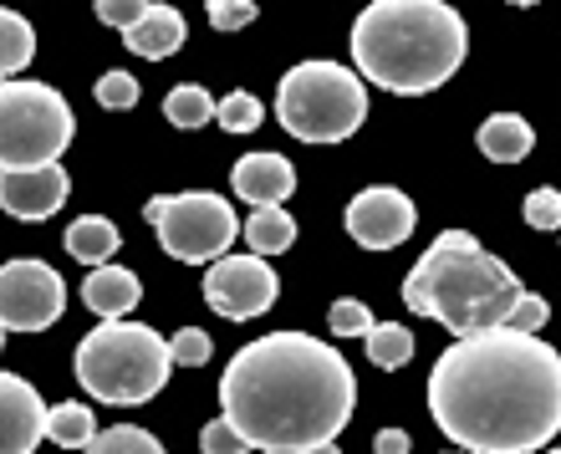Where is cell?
Listing matches in <instances>:
<instances>
[{"label": "cell", "mask_w": 561, "mask_h": 454, "mask_svg": "<svg viewBox=\"0 0 561 454\" xmlns=\"http://www.w3.org/2000/svg\"><path fill=\"white\" fill-rule=\"evenodd\" d=\"M428 413L470 454H536L561 434V352L536 332H465L428 373Z\"/></svg>", "instance_id": "6da1fadb"}, {"label": "cell", "mask_w": 561, "mask_h": 454, "mask_svg": "<svg viewBox=\"0 0 561 454\" xmlns=\"http://www.w3.org/2000/svg\"><path fill=\"white\" fill-rule=\"evenodd\" d=\"M220 409L251 450L296 454L347 429L357 409V378L332 342L311 332H271L230 357Z\"/></svg>", "instance_id": "7a4b0ae2"}, {"label": "cell", "mask_w": 561, "mask_h": 454, "mask_svg": "<svg viewBox=\"0 0 561 454\" xmlns=\"http://www.w3.org/2000/svg\"><path fill=\"white\" fill-rule=\"evenodd\" d=\"M470 57V26L444 0H373L353 21L357 77L373 88L424 98L444 88Z\"/></svg>", "instance_id": "3957f363"}, {"label": "cell", "mask_w": 561, "mask_h": 454, "mask_svg": "<svg viewBox=\"0 0 561 454\" xmlns=\"http://www.w3.org/2000/svg\"><path fill=\"white\" fill-rule=\"evenodd\" d=\"M520 292L526 286L516 271L501 256H490L470 230H444L403 281V307L465 338L501 327Z\"/></svg>", "instance_id": "277c9868"}, {"label": "cell", "mask_w": 561, "mask_h": 454, "mask_svg": "<svg viewBox=\"0 0 561 454\" xmlns=\"http://www.w3.org/2000/svg\"><path fill=\"white\" fill-rule=\"evenodd\" d=\"M77 383L88 388L98 404H118V409H134L148 404L169 383V338H159L153 327L144 322H113L92 327L88 338L77 342Z\"/></svg>", "instance_id": "5b68a950"}, {"label": "cell", "mask_w": 561, "mask_h": 454, "mask_svg": "<svg viewBox=\"0 0 561 454\" xmlns=\"http://www.w3.org/2000/svg\"><path fill=\"white\" fill-rule=\"evenodd\" d=\"M276 117L301 144H342L368 117V88L342 61H296L276 88Z\"/></svg>", "instance_id": "8992f818"}, {"label": "cell", "mask_w": 561, "mask_h": 454, "mask_svg": "<svg viewBox=\"0 0 561 454\" xmlns=\"http://www.w3.org/2000/svg\"><path fill=\"white\" fill-rule=\"evenodd\" d=\"M72 107L51 82H0V169L57 163L72 144Z\"/></svg>", "instance_id": "52a82bcc"}, {"label": "cell", "mask_w": 561, "mask_h": 454, "mask_svg": "<svg viewBox=\"0 0 561 454\" xmlns=\"http://www.w3.org/2000/svg\"><path fill=\"white\" fill-rule=\"evenodd\" d=\"M144 215L153 220V230H159V246L184 265L220 261V256H230V246H236V235H240L236 209L209 190L153 194L144 205Z\"/></svg>", "instance_id": "ba28073f"}, {"label": "cell", "mask_w": 561, "mask_h": 454, "mask_svg": "<svg viewBox=\"0 0 561 454\" xmlns=\"http://www.w3.org/2000/svg\"><path fill=\"white\" fill-rule=\"evenodd\" d=\"M67 311V286L46 261L0 265V327L5 332H46Z\"/></svg>", "instance_id": "9c48e42d"}, {"label": "cell", "mask_w": 561, "mask_h": 454, "mask_svg": "<svg viewBox=\"0 0 561 454\" xmlns=\"http://www.w3.org/2000/svg\"><path fill=\"white\" fill-rule=\"evenodd\" d=\"M280 276L266 265V256H220L205 271V302L230 322H251L261 311L276 307Z\"/></svg>", "instance_id": "30bf717a"}, {"label": "cell", "mask_w": 561, "mask_h": 454, "mask_svg": "<svg viewBox=\"0 0 561 454\" xmlns=\"http://www.w3.org/2000/svg\"><path fill=\"white\" fill-rule=\"evenodd\" d=\"M414 220H419L414 200L403 190H393V184H373V190L353 194V205H347V235H353L363 250L403 246V240L414 235Z\"/></svg>", "instance_id": "8fae6325"}, {"label": "cell", "mask_w": 561, "mask_h": 454, "mask_svg": "<svg viewBox=\"0 0 561 454\" xmlns=\"http://www.w3.org/2000/svg\"><path fill=\"white\" fill-rule=\"evenodd\" d=\"M72 194V179L57 163H36V169H0V209L15 220H51Z\"/></svg>", "instance_id": "7c38bea8"}, {"label": "cell", "mask_w": 561, "mask_h": 454, "mask_svg": "<svg viewBox=\"0 0 561 454\" xmlns=\"http://www.w3.org/2000/svg\"><path fill=\"white\" fill-rule=\"evenodd\" d=\"M46 404L26 378L0 373V454H31L42 444Z\"/></svg>", "instance_id": "4fadbf2b"}, {"label": "cell", "mask_w": 561, "mask_h": 454, "mask_svg": "<svg viewBox=\"0 0 561 454\" xmlns=\"http://www.w3.org/2000/svg\"><path fill=\"white\" fill-rule=\"evenodd\" d=\"M230 184H236V194L255 209L286 205L296 190V169L286 154H245V159L230 169Z\"/></svg>", "instance_id": "5bb4252c"}, {"label": "cell", "mask_w": 561, "mask_h": 454, "mask_svg": "<svg viewBox=\"0 0 561 454\" xmlns=\"http://www.w3.org/2000/svg\"><path fill=\"white\" fill-rule=\"evenodd\" d=\"M184 42H190L184 15H179L174 5H159V0H148V11L138 15L128 31H123V46H128V52H138V57H148V61L174 57Z\"/></svg>", "instance_id": "9a60e30c"}, {"label": "cell", "mask_w": 561, "mask_h": 454, "mask_svg": "<svg viewBox=\"0 0 561 454\" xmlns=\"http://www.w3.org/2000/svg\"><path fill=\"white\" fill-rule=\"evenodd\" d=\"M138 296H144V286H138V276L128 271V265H92L88 281H82V302H88V311H98L103 322H113V317H128V311L138 307Z\"/></svg>", "instance_id": "2e32d148"}, {"label": "cell", "mask_w": 561, "mask_h": 454, "mask_svg": "<svg viewBox=\"0 0 561 454\" xmlns=\"http://www.w3.org/2000/svg\"><path fill=\"white\" fill-rule=\"evenodd\" d=\"M536 144V128L520 113H490L480 123V154L495 163H520Z\"/></svg>", "instance_id": "e0dca14e"}, {"label": "cell", "mask_w": 561, "mask_h": 454, "mask_svg": "<svg viewBox=\"0 0 561 454\" xmlns=\"http://www.w3.org/2000/svg\"><path fill=\"white\" fill-rule=\"evenodd\" d=\"M118 250V225L103 220V215H82V220L67 225V256L82 265H103L113 261Z\"/></svg>", "instance_id": "ac0fdd59"}, {"label": "cell", "mask_w": 561, "mask_h": 454, "mask_svg": "<svg viewBox=\"0 0 561 454\" xmlns=\"http://www.w3.org/2000/svg\"><path fill=\"white\" fill-rule=\"evenodd\" d=\"M240 235H245V246L255 256H280V250L296 246V220L280 205H266V209H251V220L240 225Z\"/></svg>", "instance_id": "d6986e66"}, {"label": "cell", "mask_w": 561, "mask_h": 454, "mask_svg": "<svg viewBox=\"0 0 561 454\" xmlns=\"http://www.w3.org/2000/svg\"><path fill=\"white\" fill-rule=\"evenodd\" d=\"M92 434H98V419H92L88 404H57V409H46L42 440L61 444V450H88Z\"/></svg>", "instance_id": "ffe728a7"}, {"label": "cell", "mask_w": 561, "mask_h": 454, "mask_svg": "<svg viewBox=\"0 0 561 454\" xmlns=\"http://www.w3.org/2000/svg\"><path fill=\"white\" fill-rule=\"evenodd\" d=\"M31 57H36V31H31V21L0 5V82L15 72H26Z\"/></svg>", "instance_id": "44dd1931"}, {"label": "cell", "mask_w": 561, "mask_h": 454, "mask_svg": "<svg viewBox=\"0 0 561 454\" xmlns=\"http://www.w3.org/2000/svg\"><path fill=\"white\" fill-rule=\"evenodd\" d=\"M363 342H368V363L373 367H403L409 357H414V332L399 322H373L368 332H363Z\"/></svg>", "instance_id": "7402d4cb"}, {"label": "cell", "mask_w": 561, "mask_h": 454, "mask_svg": "<svg viewBox=\"0 0 561 454\" xmlns=\"http://www.w3.org/2000/svg\"><path fill=\"white\" fill-rule=\"evenodd\" d=\"M163 117H169L174 128H205L209 117H215V98H209L199 82H179V88L163 98Z\"/></svg>", "instance_id": "603a6c76"}, {"label": "cell", "mask_w": 561, "mask_h": 454, "mask_svg": "<svg viewBox=\"0 0 561 454\" xmlns=\"http://www.w3.org/2000/svg\"><path fill=\"white\" fill-rule=\"evenodd\" d=\"M88 454H163V444L138 424H118V429H103V434H92Z\"/></svg>", "instance_id": "cb8c5ba5"}, {"label": "cell", "mask_w": 561, "mask_h": 454, "mask_svg": "<svg viewBox=\"0 0 561 454\" xmlns=\"http://www.w3.org/2000/svg\"><path fill=\"white\" fill-rule=\"evenodd\" d=\"M261 117H266V107H261L255 92H230V98L215 103V123H220L225 133H255L261 128Z\"/></svg>", "instance_id": "d4e9b609"}, {"label": "cell", "mask_w": 561, "mask_h": 454, "mask_svg": "<svg viewBox=\"0 0 561 454\" xmlns=\"http://www.w3.org/2000/svg\"><path fill=\"white\" fill-rule=\"evenodd\" d=\"M547 322H551V302H547V296L520 292L516 307H511V317H505L501 327H511V332H541Z\"/></svg>", "instance_id": "484cf974"}, {"label": "cell", "mask_w": 561, "mask_h": 454, "mask_svg": "<svg viewBox=\"0 0 561 454\" xmlns=\"http://www.w3.org/2000/svg\"><path fill=\"white\" fill-rule=\"evenodd\" d=\"M169 363H179V367H205L209 363V332H199V327H179L174 342H169Z\"/></svg>", "instance_id": "4316f807"}, {"label": "cell", "mask_w": 561, "mask_h": 454, "mask_svg": "<svg viewBox=\"0 0 561 454\" xmlns=\"http://www.w3.org/2000/svg\"><path fill=\"white\" fill-rule=\"evenodd\" d=\"M98 103L113 107V113L138 107V77L134 72H103V82H98Z\"/></svg>", "instance_id": "83f0119b"}, {"label": "cell", "mask_w": 561, "mask_h": 454, "mask_svg": "<svg viewBox=\"0 0 561 454\" xmlns=\"http://www.w3.org/2000/svg\"><path fill=\"white\" fill-rule=\"evenodd\" d=\"M205 11H209V26L215 31H245L255 21V0H205Z\"/></svg>", "instance_id": "f1b7e54d"}, {"label": "cell", "mask_w": 561, "mask_h": 454, "mask_svg": "<svg viewBox=\"0 0 561 454\" xmlns=\"http://www.w3.org/2000/svg\"><path fill=\"white\" fill-rule=\"evenodd\" d=\"M199 454H251V444L240 440V429L220 413V419H209L205 434H199Z\"/></svg>", "instance_id": "f546056e"}, {"label": "cell", "mask_w": 561, "mask_h": 454, "mask_svg": "<svg viewBox=\"0 0 561 454\" xmlns=\"http://www.w3.org/2000/svg\"><path fill=\"white\" fill-rule=\"evenodd\" d=\"M327 327L337 332V338H363L373 327V311L363 307V302H332V311H327Z\"/></svg>", "instance_id": "4dcf8cb0"}, {"label": "cell", "mask_w": 561, "mask_h": 454, "mask_svg": "<svg viewBox=\"0 0 561 454\" xmlns=\"http://www.w3.org/2000/svg\"><path fill=\"white\" fill-rule=\"evenodd\" d=\"M526 225H531V230H561V190L526 194Z\"/></svg>", "instance_id": "1f68e13d"}, {"label": "cell", "mask_w": 561, "mask_h": 454, "mask_svg": "<svg viewBox=\"0 0 561 454\" xmlns=\"http://www.w3.org/2000/svg\"><path fill=\"white\" fill-rule=\"evenodd\" d=\"M144 11H148V0H98V21L113 31H128Z\"/></svg>", "instance_id": "d6a6232c"}, {"label": "cell", "mask_w": 561, "mask_h": 454, "mask_svg": "<svg viewBox=\"0 0 561 454\" xmlns=\"http://www.w3.org/2000/svg\"><path fill=\"white\" fill-rule=\"evenodd\" d=\"M373 454H409V434H403V429H383V434L373 440Z\"/></svg>", "instance_id": "836d02e7"}, {"label": "cell", "mask_w": 561, "mask_h": 454, "mask_svg": "<svg viewBox=\"0 0 561 454\" xmlns=\"http://www.w3.org/2000/svg\"><path fill=\"white\" fill-rule=\"evenodd\" d=\"M296 454H342L337 440H327V444H311V450H296Z\"/></svg>", "instance_id": "e575fe53"}, {"label": "cell", "mask_w": 561, "mask_h": 454, "mask_svg": "<svg viewBox=\"0 0 561 454\" xmlns=\"http://www.w3.org/2000/svg\"><path fill=\"white\" fill-rule=\"evenodd\" d=\"M511 5H536V0H511Z\"/></svg>", "instance_id": "d590c367"}, {"label": "cell", "mask_w": 561, "mask_h": 454, "mask_svg": "<svg viewBox=\"0 0 561 454\" xmlns=\"http://www.w3.org/2000/svg\"><path fill=\"white\" fill-rule=\"evenodd\" d=\"M0 348H5V327H0Z\"/></svg>", "instance_id": "8d00e7d4"}, {"label": "cell", "mask_w": 561, "mask_h": 454, "mask_svg": "<svg viewBox=\"0 0 561 454\" xmlns=\"http://www.w3.org/2000/svg\"><path fill=\"white\" fill-rule=\"evenodd\" d=\"M449 454H470V450H449Z\"/></svg>", "instance_id": "74e56055"}, {"label": "cell", "mask_w": 561, "mask_h": 454, "mask_svg": "<svg viewBox=\"0 0 561 454\" xmlns=\"http://www.w3.org/2000/svg\"><path fill=\"white\" fill-rule=\"evenodd\" d=\"M547 454H561V450H547Z\"/></svg>", "instance_id": "f35d334b"}]
</instances>
